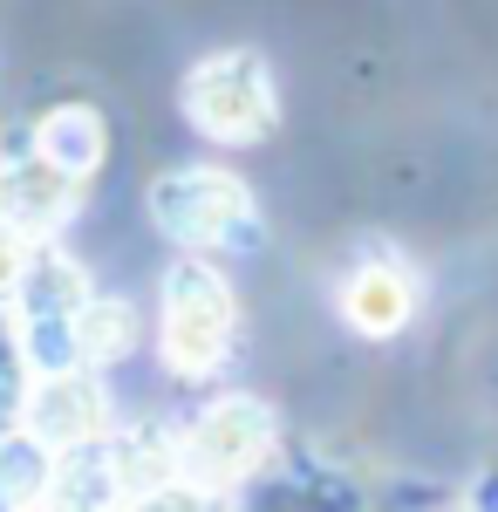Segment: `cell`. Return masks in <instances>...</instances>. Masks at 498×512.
<instances>
[{
  "instance_id": "obj_11",
  "label": "cell",
  "mask_w": 498,
  "mask_h": 512,
  "mask_svg": "<svg viewBox=\"0 0 498 512\" xmlns=\"http://www.w3.org/2000/svg\"><path fill=\"white\" fill-rule=\"evenodd\" d=\"M55 451L28 431H0V512H48Z\"/></svg>"
},
{
  "instance_id": "obj_13",
  "label": "cell",
  "mask_w": 498,
  "mask_h": 512,
  "mask_svg": "<svg viewBox=\"0 0 498 512\" xmlns=\"http://www.w3.org/2000/svg\"><path fill=\"white\" fill-rule=\"evenodd\" d=\"M116 512H212V492L178 472V478H164V485H151V492L116 499Z\"/></svg>"
},
{
  "instance_id": "obj_7",
  "label": "cell",
  "mask_w": 498,
  "mask_h": 512,
  "mask_svg": "<svg viewBox=\"0 0 498 512\" xmlns=\"http://www.w3.org/2000/svg\"><path fill=\"white\" fill-rule=\"evenodd\" d=\"M82 198V178H69L62 164H48L35 151V137L21 144V151H7L0 158V219L7 226H21L28 239H48L69 226V212H76Z\"/></svg>"
},
{
  "instance_id": "obj_12",
  "label": "cell",
  "mask_w": 498,
  "mask_h": 512,
  "mask_svg": "<svg viewBox=\"0 0 498 512\" xmlns=\"http://www.w3.org/2000/svg\"><path fill=\"white\" fill-rule=\"evenodd\" d=\"M76 342H82V362H89V369L123 362L130 342H137V308H130V301H103V294H89L82 315H76Z\"/></svg>"
},
{
  "instance_id": "obj_2",
  "label": "cell",
  "mask_w": 498,
  "mask_h": 512,
  "mask_svg": "<svg viewBox=\"0 0 498 512\" xmlns=\"http://www.w3.org/2000/svg\"><path fill=\"white\" fill-rule=\"evenodd\" d=\"M144 212L164 239L212 253V246H253L260 239V205L246 192V178L212 171V164H185V171H164L144 192Z\"/></svg>"
},
{
  "instance_id": "obj_5",
  "label": "cell",
  "mask_w": 498,
  "mask_h": 512,
  "mask_svg": "<svg viewBox=\"0 0 498 512\" xmlns=\"http://www.w3.org/2000/svg\"><path fill=\"white\" fill-rule=\"evenodd\" d=\"M280 451V417L260 396H219L198 410V424L178 437V472L205 492H239L246 478Z\"/></svg>"
},
{
  "instance_id": "obj_10",
  "label": "cell",
  "mask_w": 498,
  "mask_h": 512,
  "mask_svg": "<svg viewBox=\"0 0 498 512\" xmlns=\"http://www.w3.org/2000/svg\"><path fill=\"white\" fill-rule=\"evenodd\" d=\"M110 444V472H116V492H151L164 478H178V437L164 424H123V431L103 437Z\"/></svg>"
},
{
  "instance_id": "obj_8",
  "label": "cell",
  "mask_w": 498,
  "mask_h": 512,
  "mask_svg": "<svg viewBox=\"0 0 498 512\" xmlns=\"http://www.w3.org/2000/svg\"><path fill=\"white\" fill-rule=\"evenodd\" d=\"M417 315V280L403 274V267H362V274H348L342 287V321L355 335H369V342H389V335H403Z\"/></svg>"
},
{
  "instance_id": "obj_4",
  "label": "cell",
  "mask_w": 498,
  "mask_h": 512,
  "mask_svg": "<svg viewBox=\"0 0 498 512\" xmlns=\"http://www.w3.org/2000/svg\"><path fill=\"white\" fill-rule=\"evenodd\" d=\"M232 328H239V308H232V287L212 260H171L164 274V369L185 376V383H205L232 349Z\"/></svg>"
},
{
  "instance_id": "obj_6",
  "label": "cell",
  "mask_w": 498,
  "mask_h": 512,
  "mask_svg": "<svg viewBox=\"0 0 498 512\" xmlns=\"http://www.w3.org/2000/svg\"><path fill=\"white\" fill-rule=\"evenodd\" d=\"M21 431L41 437L48 451L103 444V437L116 431L103 376H96L89 362H82V369H62V376H35V383H28V396H21Z\"/></svg>"
},
{
  "instance_id": "obj_9",
  "label": "cell",
  "mask_w": 498,
  "mask_h": 512,
  "mask_svg": "<svg viewBox=\"0 0 498 512\" xmlns=\"http://www.w3.org/2000/svg\"><path fill=\"white\" fill-rule=\"evenodd\" d=\"M35 151L48 164H62L69 178H96L103 158H110V123L96 117L89 103H55V110L35 123Z\"/></svg>"
},
{
  "instance_id": "obj_14",
  "label": "cell",
  "mask_w": 498,
  "mask_h": 512,
  "mask_svg": "<svg viewBox=\"0 0 498 512\" xmlns=\"http://www.w3.org/2000/svg\"><path fill=\"white\" fill-rule=\"evenodd\" d=\"M28 253H35V239L21 233V226H7V219H0V301H7V287L21 280V267H28Z\"/></svg>"
},
{
  "instance_id": "obj_16",
  "label": "cell",
  "mask_w": 498,
  "mask_h": 512,
  "mask_svg": "<svg viewBox=\"0 0 498 512\" xmlns=\"http://www.w3.org/2000/svg\"><path fill=\"white\" fill-rule=\"evenodd\" d=\"M55 512H82V506H55ZM110 512H116V506H110Z\"/></svg>"
},
{
  "instance_id": "obj_15",
  "label": "cell",
  "mask_w": 498,
  "mask_h": 512,
  "mask_svg": "<svg viewBox=\"0 0 498 512\" xmlns=\"http://www.w3.org/2000/svg\"><path fill=\"white\" fill-rule=\"evenodd\" d=\"M478 512H498V478H485V485H478Z\"/></svg>"
},
{
  "instance_id": "obj_1",
  "label": "cell",
  "mask_w": 498,
  "mask_h": 512,
  "mask_svg": "<svg viewBox=\"0 0 498 512\" xmlns=\"http://www.w3.org/2000/svg\"><path fill=\"white\" fill-rule=\"evenodd\" d=\"M89 301V274L62 246L35 239L21 280L7 287V308H14V342H21V362L28 376H62V369H82V342H76V315Z\"/></svg>"
},
{
  "instance_id": "obj_3",
  "label": "cell",
  "mask_w": 498,
  "mask_h": 512,
  "mask_svg": "<svg viewBox=\"0 0 498 512\" xmlns=\"http://www.w3.org/2000/svg\"><path fill=\"white\" fill-rule=\"evenodd\" d=\"M178 103H185V123H192L198 137L232 144V151H239V144H267L273 123H280L273 76H267V62H260L253 48H219V55L192 62Z\"/></svg>"
}]
</instances>
